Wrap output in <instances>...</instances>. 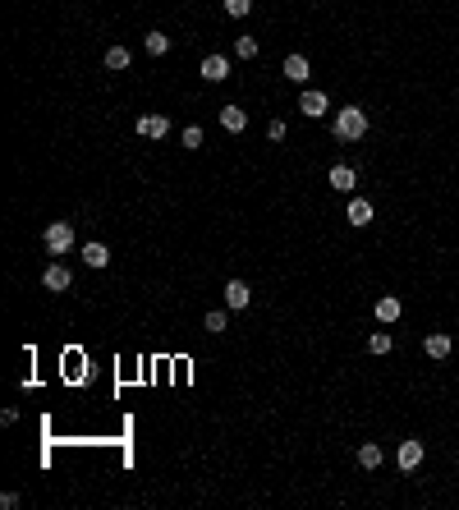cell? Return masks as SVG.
<instances>
[{
    "mask_svg": "<svg viewBox=\"0 0 459 510\" xmlns=\"http://www.w3.org/2000/svg\"><path fill=\"white\" fill-rule=\"evenodd\" d=\"M363 133H368V111H359V106L336 111V138L340 143H359Z\"/></svg>",
    "mask_w": 459,
    "mask_h": 510,
    "instance_id": "cell-1",
    "label": "cell"
},
{
    "mask_svg": "<svg viewBox=\"0 0 459 510\" xmlns=\"http://www.w3.org/2000/svg\"><path fill=\"white\" fill-rule=\"evenodd\" d=\"M69 248H74V225H69V221H51V225H46V253L65 257Z\"/></svg>",
    "mask_w": 459,
    "mask_h": 510,
    "instance_id": "cell-2",
    "label": "cell"
},
{
    "mask_svg": "<svg viewBox=\"0 0 459 510\" xmlns=\"http://www.w3.org/2000/svg\"><path fill=\"white\" fill-rule=\"evenodd\" d=\"M42 285L51 290V294H60V290H69V285H74V271H69L65 262H51V267L42 271Z\"/></svg>",
    "mask_w": 459,
    "mask_h": 510,
    "instance_id": "cell-3",
    "label": "cell"
},
{
    "mask_svg": "<svg viewBox=\"0 0 459 510\" xmlns=\"http://www.w3.org/2000/svg\"><path fill=\"white\" fill-rule=\"evenodd\" d=\"M197 74L207 78V83H225V78H230V60H225V56H216V51H211V56L202 60V65H197Z\"/></svg>",
    "mask_w": 459,
    "mask_h": 510,
    "instance_id": "cell-4",
    "label": "cell"
},
{
    "mask_svg": "<svg viewBox=\"0 0 459 510\" xmlns=\"http://www.w3.org/2000/svg\"><path fill=\"white\" fill-rule=\"evenodd\" d=\"M299 111H303V115H313V120H317V115H326V111H331L326 92H313V88H308L303 97H299Z\"/></svg>",
    "mask_w": 459,
    "mask_h": 510,
    "instance_id": "cell-5",
    "label": "cell"
},
{
    "mask_svg": "<svg viewBox=\"0 0 459 510\" xmlns=\"http://www.w3.org/2000/svg\"><path fill=\"white\" fill-rule=\"evenodd\" d=\"M248 299H253V290H248V280H230L225 285V308H248Z\"/></svg>",
    "mask_w": 459,
    "mask_h": 510,
    "instance_id": "cell-6",
    "label": "cell"
},
{
    "mask_svg": "<svg viewBox=\"0 0 459 510\" xmlns=\"http://www.w3.org/2000/svg\"><path fill=\"white\" fill-rule=\"evenodd\" d=\"M395 465H400V469H418V465H423V442H400Z\"/></svg>",
    "mask_w": 459,
    "mask_h": 510,
    "instance_id": "cell-7",
    "label": "cell"
},
{
    "mask_svg": "<svg viewBox=\"0 0 459 510\" xmlns=\"http://www.w3.org/2000/svg\"><path fill=\"white\" fill-rule=\"evenodd\" d=\"M138 133L142 138H165V133H170V120H165V115H138Z\"/></svg>",
    "mask_w": 459,
    "mask_h": 510,
    "instance_id": "cell-8",
    "label": "cell"
},
{
    "mask_svg": "<svg viewBox=\"0 0 459 510\" xmlns=\"http://www.w3.org/2000/svg\"><path fill=\"white\" fill-rule=\"evenodd\" d=\"M331 189H340V193H354V184H359V175H354V166H331Z\"/></svg>",
    "mask_w": 459,
    "mask_h": 510,
    "instance_id": "cell-9",
    "label": "cell"
},
{
    "mask_svg": "<svg viewBox=\"0 0 459 510\" xmlns=\"http://www.w3.org/2000/svg\"><path fill=\"white\" fill-rule=\"evenodd\" d=\"M220 124H225L230 133H243L248 129V111H243V106H225V111H220Z\"/></svg>",
    "mask_w": 459,
    "mask_h": 510,
    "instance_id": "cell-10",
    "label": "cell"
},
{
    "mask_svg": "<svg viewBox=\"0 0 459 510\" xmlns=\"http://www.w3.org/2000/svg\"><path fill=\"white\" fill-rule=\"evenodd\" d=\"M400 313H405V303L395 299V294H382V299H377V322H400Z\"/></svg>",
    "mask_w": 459,
    "mask_h": 510,
    "instance_id": "cell-11",
    "label": "cell"
},
{
    "mask_svg": "<svg viewBox=\"0 0 459 510\" xmlns=\"http://www.w3.org/2000/svg\"><path fill=\"white\" fill-rule=\"evenodd\" d=\"M423 350H427V359H446V354H450V336H446V331H432V336L423 340Z\"/></svg>",
    "mask_w": 459,
    "mask_h": 510,
    "instance_id": "cell-12",
    "label": "cell"
},
{
    "mask_svg": "<svg viewBox=\"0 0 459 510\" xmlns=\"http://www.w3.org/2000/svg\"><path fill=\"white\" fill-rule=\"evenodd\" d=\"M83 262H88V267H97V271H101V267L110 262V248H106V244H83Z\"/></svg>",
    "mask_w": 459,
    "mask_h": 510,
    "instance_id": "cell-13",
    "label": "cell"
},
{
    "mask_svg": "<svg viewBox=\"0 0 459 510\" xmlns=\"http://www.w3.org/2000/svg\"><path fill=\"white\" fill-rule=\"evenodd\" d=\"M349 221L354 225H368L372 221V202L368 198H349Z\"/></svg>",
    "mask_w": 459,
    "mask_h": 510,
    "instance_id": "cell-14",
    "label": "cell"
},
{
    "mask_svg": "<svg viewBox=\"0 0 459 510\" xmlns=\"http://www.w3.org/2000/svg\"><path fill=\"white\" fill-rule=\"evenodd\" d=\"M359 465L363 469H377V465H382V446H377V442H363L359 446Z\"/></svg>",
    "mask_w": 459,
    "mask_h": 510,
    "instance_id": "cell-15",
    "label": "cell"
},
{
    "mask_svg": "<svg viewBox=\"0 0 459 510\" xmlns=\"http://www.w3.org/2000/svg\"><path fill=\"white\" fill-rule=\"evenodd\" d=\"M285 78H289V83H303V78H308V60L303 56H289V60H285Z\"/></svg>",
    "mask_w": 459,
    "mask_h": 510,
    "instance_id": "cell-16",
    "label": "cell"
},
{
    "mask_svg": "<svg viewBox=\"0 0 459 510\" xmlns=\"http://www.w3.org/2000/svg\"><path fill=\"white\" fill-rule=\"evenodd\" d=\"M202 327H207L211 336H220V331H225V327H230V313H225V308H211L207 317H202Z\"/></svg>",
    "mask_w": 459,
    "mask_h": 510,
    "instance_id": "cell-17",
    "label": "cell"
},
{
    "mask_svg": "<svg viewBox=\"0 0 459 510\" xmlns=\"http://www.w3.org/2000/svg\"><path fill=\"white\" fill-rule=\"evenodd\" d=\"M106 69H115V74L129 69V51H124V46H110V51H106Z\"/></svg>",
    "mask_w": 459,
    "mask_h": 510,
    "instance_id": "cell-18",
    "label": "cell"
},
{
    "mask_svg": "<svg viewBox=\"0 0 459 510\" xmlns=\"http://www.w3.org/2000/svg\"><path fill=\"white\" fill-rule=\"evenodd\" d=\"M391 345H395L391 331H372L368 336V350H372V354H391Z\"/></svg>",
    "mask_w": 459,
    "mask_h": 510,
    "instance_id": "cell-19",
    "label": "cell"
},
{
    "mask_svg": "<svg viewBox=\"0 0 459 510\" xmlns=\"http://www.w3.org/2000/svg\"><path fill=\"white\" fill-rule=\"evenodd\" d=\"M142 46H147L152 56H165V51H170V37H165V33H147V37H142Z\"/></svg>",
    "mask_w": 459,
    "mask_h": 510,
    "instance_id": "cell-20",
    "label": "cell"
},
{
    "mask_svg": "<svg viewBox=\"0 0 459 510\" xmlns=\"http://www.w3.org/2000/svg\"><path fill=\"white\" fill-rule=\"evenodd\" d=\"M234 56L253 60V56H257V42H253V37H234Z\"/></svg>",
    "mask_w": 459,
    "mask_h": 510,
    "instance_id": "cell-21",
    "label": "cell"
},
{
    "mask_svg": "<svg viewBox=\"0 0 459 510\" xmlns=\"http://www.w3.org/2000/svg\"><path fill=\"white\" fill-rule=\"evenodd\" d=\"M179 143H184L188 152H197V147H202V129H197V124H188V129L179 133Z\"/></svg>",
    "mask_w": 459,
    "mask_h": 510,
    "instance_id": "cell-22",
    "label": "cell"
},
{
    "mask_svg": "<svg viewBox=\"0 0 459 510\" xmlns=\"http://www.w3.org/2000/svg\"><path fill=\"white\" fill-rule=\"evenodd\" d=\"M248 10H253V0H225V14H230V19H248Z\"/></svg>",
    "mask_w": 459,
    "mask_h": 510,
    "instance_id": "cell-23",
    "label": "cell"
},
{
    "mask_svg": "<svg viewBox=\"0 0 459 510\" xmlns=\"http://www.w3.org/2000/svg\"><path fill=\"white\" fill-rule=\"evenodd\" d=\"M266 138H271V143H280V138H285V120H271V124H266Z\"/></svg>",
    "mask_w": 459,
    "mask_h": 510,
    "instance_id": "cell-24",
    "label": "cell"
}]
</instances>
